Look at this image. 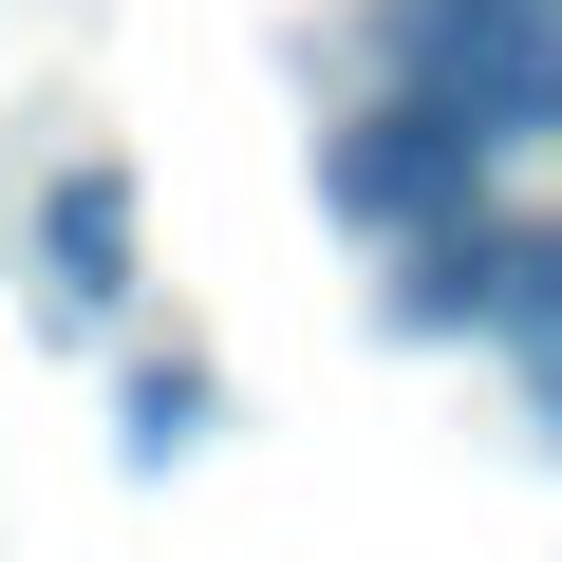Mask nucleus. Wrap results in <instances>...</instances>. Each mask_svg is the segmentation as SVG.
<instances>
[{
	"instance_id": "obj_1",
	"label": "nucleus",
	"mask_w": 562,
	"mask_h": 562,
	"mask_svg": "<svg viewBox=\"0 0 562 562\" xmlns=\"http://www.w3.org/2000/svg\"><path fill=\"white\" fill-rule=\"evenodd\" d=\"M469 150H487V132H469L450 94H413V113L375 94V113H338V132H319V206H338L357 244H431V225L469 206Z\"/></svg>"
},
{
	"instance_id": "obj_2",
	"label": "nucleus",
	"mask_w": 562,
	"mask_h": 562,
	"mask_svg": "<svg viewBox=\"0 0 562 562\" xmlns=\"http://www.w3.org/2000/svg\"><path fill=\"white\" fill-rule=\"evenodd\" d=\"M38 262H57V281H38L57 338H94V319L132 301V188H113V169H57V188H38Z\"/></svg>"
},
{
	"instance_id": "obj_3",
	"label": "nucleus",
	"mask_w": 562,
	"mask_h": 562,
	"mask_svg": "<svg viewBox=\"0 0 562 562\" xmlns=\"http://www.w3.org/2000/svg\"><path fill=\"white\" fill-rule=\"evenodd\" d=\"M188 431H206V375H188V357H150V375H132V450H150V469H169V450H188Z\"/></svg>"
}]
</instances>
